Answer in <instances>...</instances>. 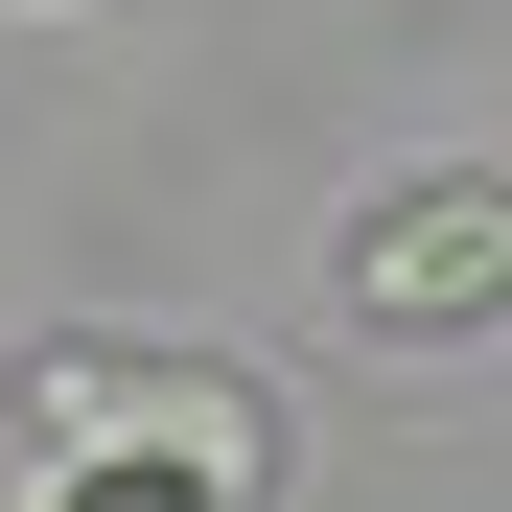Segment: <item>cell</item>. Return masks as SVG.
<instances>
[{"label":"cell","mask_w":512,"mask_h":512,"mask_svg":"<svg viewBox=\"0 0 512 512\" xmlns=\"http://www.w3.org/2000/svg\"><path fill=\"white\" fill-rule=\"evenodd\" d=\"M489 303H512V187L489 163H443V187H396L350 233V326H396V350H466Z\"/></svg>","instance_id":"1"},{"label":"cell","mask_w":512,"mask_h":512,"mask_svg":"<svg viewBox=\"0 0 512 512\" xmlns=\"http://www.w3.org/2000/svg\"><path fill=\"white\" fill-rule=\"evenodd\" d=\"M47 512H233V466H187V443H70Z\"/></svg>","instance_id":"3"},{"label":"cell","mask_w":512,"mask_h":512,"mask_svg":"<svg viewBox=\"0 0 512 512\" xmlns=\"http://www.w3.org/2000/svg\"><path fill=\"white\" fill-rule=\"evenodd\" d=\"M24 419H140L187 466H256V373H210V350H24Z\"/></svg>","instance_id":"2"}]
</instances>
